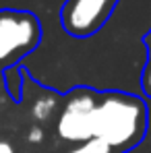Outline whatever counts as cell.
Here are the masks:
<instances>
[{
	"label": "cell",
	"mask_w": 151,
	"mask_h": 153,
	"mask_svg": "<svg viewBox=\"0 0 151 153\" xmlns=\"http://www.w3.org/2000/svg\"><path fill=\"white\" fill-rule=\"evenodd\" d=\"M147 132V103L137 95L108 91L100 95L93 116V139L112 153H124L139 145Z\"/></svg>",
	"instance_id": "cell-1"
},
{
	"label": "cell",
	"mask_w": 151,
	"mask_h": 153,
	"mask_svg": "<svg viewBox=\"0 0 151 153\" xmlns=\"http://www.w3.org/2000/svg\"><path fill=\"white\" fill-rule=\"evenodd\" d=\"M42 42V23L29 10L0 8V66H17Z\"/></svg>",
	"instance_id": "cell-2"
},
{
	"label": "cell",
	"mask_w": 151,
	"mask_h": 153,
	"mask_svg": "<svg viewBox=\"0 0 151 153\" xmlns=\"http://www.w3.org/2000/svg\"><path fill=\"white\" fill-rule=\"evenodd\" d=\"M97 102L100 93H95L93 89H75L66 97L58 116V137L66 143H83L87 139H93V116Z\"/></svg>",
	"instance_id": "cell-3"
},
{
	"label": "cell",
	"mask_w": 151,
	"mask_h": 153,
	"mask_svg": "<svg viewBox=\"0 0 151 153\" xmlns=\"http://www.w3.org/2000/svg\"><path fill=\"white\" fill-rule=\"evenodd\" d=\"M120 0H64L60 8L62 29L79 39L91 37L108 23Z\"/></svg>",
	"instance_id": "cell-4"
},
{
	"label": "cell",
	"mask_w": 151,
	"mask_h": 153,
	"mask_svg": "<svg viewBox=\"0 0 151 153\" xmlns=\"http://www.w3.org/2000/svg\"><path fill=\"white\" fill-rule=\"evenodd\" d=\"M2 79H4V85H6V91L10 95V100L15 103H21L23 100V71L19 66H8L2 71Z\"/></svg>",
	"instance_id": "cell-5"
},
{
	"label": "cell",
	"mask_w": 151,
	"mask_h": 153,
	"mask_svg": "<svg viewBox=\"0 0 151 153\" xmlns=\"http://www.w3.org/2000/svg\"><path fill=\"white\" fill-rule=\"evenodd\" d=\"M56 105H58L56 95H39L37 100L31 102V116L37 122H48L56 112Z\"/></svg>",
	"instance_id": "cell-6"
},
{
	"label": "cell",
	"mask_w": 151,
	"mask_h": 153,
	"mask_svg": "<svg viewBox=\"0 0 151 153\" xmlns=\"http://www.w3.org/2000/svg\"><path fill=\"white\" fill-rule=\"evenodd\" d=\"M66 153H112V149L106 143H101L100 139H87L83 143H77V147Z\"/></svg>",
	"instance_id": "cell-7"
},
{
	"label": "cell",
	"mask_w": 151,
	"mask_h": 153,
	"mask_svg": "<svg viewBox=\"0 0 151 153\" xmlns=\"http://www.w3.org/2000/svg\"><path fill=\"white\" fill-rule=\"evenodd\" d=\"M143 91L147 97H151V62L147 64V68L143 73Z\"/></svg>",
	"instance_id": "cell-8"
},
{
	"label": "cell",
	"mask_w": 151,
	"mask_h": 153,
	"mask_svg": "<svg viewBox=\"0 0 151 153\" xmlns=\"http://www.w3.org/2000/svg\"><path fill=\"white\" fill-rule=\"evenodd\" d=\"M27 139H29L31 143H35V141L39 143V141L44 139V130H42V128H39V126H33V128H31V130H29V137H27Z\"/></svg>",
	"instance_id": "cell-9"
},
{
	"label": "cell",
	"mask_w": 151,
	"mask_h": 153,
	"mask_svg": "<svg viewBox=\"0 0 151 153\" xmlns=\"http://www.w3.org/2000/svg\"><path fill=\"white\" fill-rule=\"evenodd\" d=\"M0 153H15V149H13V145H10V143L0 141Z\"/></svg>",
	"instance_id": "cell-10"
}]
</instances>
